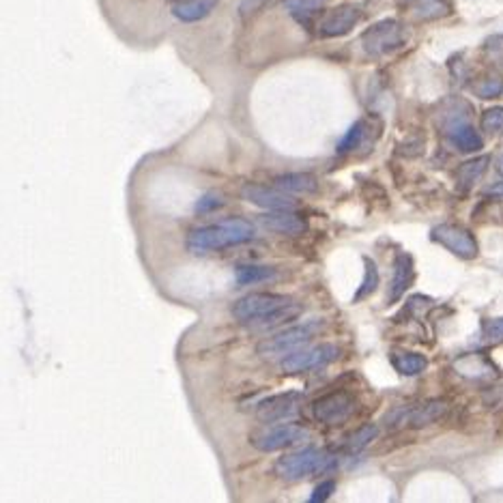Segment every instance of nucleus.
Returning a JSON list of instances; mask_svg holds the SVG:
<instances>
[{
    "mask_svg": "<svg viewBox=\"0 0 503 503\" xmlns=\"http://www.w3.org/2000/svg\"><path fill=\"white\" fill-rule=\"evenodd\" d=\"M256 237V228L245 218H226L222 222L198 226L187 235V252L194 256H204L226 248L250 243Z\"/></svg>",
    "mask_w": 503,
    "mask_h": 503,
    "instance_id": "f257e3e1",
    "label": "nucleus"
},
{
    "mask_svg": "<svg viewBox=\"0 0 503 503\" xmlns=\"http://www.w3.org/2000/svg\"><path fill=\"white\" fill-rule=\"evenodd\" d=\"M336 467H338V458L333 454H329L327 450L308 446L277 458L273 471L284 482H302L312 475L329 473Z\"/></svg>",
    "mask_w": 503,
    "mask_h": 503,
    "instance_id": "f03ea898",
    "label": "nucleus"
},
{
    "mask_svg": "<svg viewBox=\"0 0 503 503\" xmlns=\"http://www.w3.org/2000/svg\"><path fill=\"white\" fill-rule=\"evenodd\" d=\"M310 430H306L304 426H297V424H277L271 426H260L258 430L250 435V443L254 450L262 452V454H273V452H280V450H286V448H293V446H299L304 441H310Z\"/></svg>",
    "mask_w": 503,
    "mask_h": 503,
    "instance_id": "7ed1b4c3",
    "label": "nucleus"
},
{
    "mask_svg": "<svg viewBox=\"0 0 503 503\" xmlns=\"http://www.w3.org/2000/svg\"><path fill=\"white\" fill-rule=\"evenodd\" d=\"M316 331V323H306V325H295L289 329H282L275 336H269L258 344V355L265 359H275V357H286L299 348H304Z\"/></svg>",
    "mask_w": 503,
    "mask_h": 503,
    "instance_id": "20e7f679",
    "label": "nucleus"
},
{
    "mask_svg": "<svg viewBox=\"0 0 503 503\" xmlns=\"http://www.w3.org/2000/svg\"><path fill=\"white\" fill-rule=\"evenodd\" d=\"M340 357V348L336 344L323 342L316 346H308V348H299L291 355H286L282 359V372L284 375H304L310 370H319Z\"/></svg>",
    "mask_w": 503,
    "mask_h": 503,
    "instance_id": "39448f33",
    "label": "nucleus"
},
{
    "mask_svg": "<svg viewBox=\"0 0 503 503\" xmlns=\"http://www.w3.org/2000/svg\"><path fill=\"white\" fill-rule=\"evenodd\" d=\"M407 43V28L398 20H383L362 35V45L368 56H387Z\"/></svg>",
    "mask_w": 503,
    "mask_h": 503,
    "instance_id": "423d86ee",
    "label": "nucleus"
},
{
    "mask_svg": "<svg viewBox=\"0 0 503 503\" xmlns=\"http://www.w3.org/2000/svg\"><path fill=\"white\" fill-rule=\"evenodd\" d=\"M293 299L282 293H250L241 299H237L231 308L233 316L241 323H256L258 319H265L267 314L275 312L277 308L291 304Z\"/></svg>",
    "mask_w": 503,
    "mask_h": 503,
    "instance_id": "0eeeda50",
    "label": "nucleus"
},
{
    "mask_svg": "<svg viewBox=\"0 0 503 503\" xmlns=\"http://www.w3.org/2000/svg\"><path fill=\"white\" fill-rule=\"evenodd\" d=\"M357 409V400L348 392H331L312 402V413L321 424L340 426L344 424Z\"/></svg>",
    "mask_w": 503,
    "mask_h": 503,
    "instance_id": "6e6552de",
    "label": "nucleus"
},
{
    "mask_svg": "<svg viewBox=\"0 0 503 503\" xmlns=\"http://www.w3.org/2000/svg\"><path fill=\"white\" fill-rule=\"evenodd\" d=\"M430 239L441 243L446 250H450L454 256H458L463 260H473L480 254L475 237L458 224H439V226H435L433 231H430Z\"/></svg>",
    "mask_w": 503,
    "mask_h": 503,
    "instance_id": "1a4fd4ad",
    "label": "nucleus"
},
{
    "mask_svg": "<svg viewBox=\"0 0 503 503\" xmlns=\"http://www.w3.org/2000/svg\"><path fill=\"white\" fill-rule=\"evenodd\" d=\"M362 7H357L353 3H344L331 11H327L321 22H319V35L323 39H336L348 35L362 20Z\"/></svg>",
    "mask_w": 503,
    "mask_h": 503,
    "instance_id": "9d476101",
    "label": "nucleus"
},
{
    "mask_svg": "<svg viewBox=\"0 0 503 503\" xmlns=\"http://www.w3.org/2000/svg\"><path fill=\"white\" fill-rule=\"evenodd\" d=\"M241 198L258 209L265 211H280V209H295L297 202L291 194L282 192L275 185H260V183H245L241 187Z\"/></svg>",
    "mask_w": 503,
    "mask_h": 503,
    "instance_id": "9b49d317",
    "label": "nucleus"
},
{
    "mask_svg": "<svg viewBox=\"0 0 503 503\" xmlns=\"http://www.w3.org/2000/svg\"><path fill=\"white\" fill-rule=\"evenodd\" d=\"M302 402H304V394H299V392H282V394L269 396L262 402H258L256 417L262 424H275V421H282L286 417H293L299 411Z\"/></svg>",
    "mask_w": 503,
    "mask_h": 503,
    "instance_id": "f8f14e48",
    "label": "nucleus"
},
{
    "mask_svg": "<svg viewBox=\"0 0 503 503\" xmlns=\"http://www.w3.org/2000/svg\"><path fill=\"white\" fill-rule=\"evenodd\" d=\"M258 224L271 233L284 235V237H299L308 231V220L304 215L295 213V209H280V211H267L258 215Z\"/></svg>",
    "mask_w": 503,
    "mask_h": 503,
    "instance_id": "ddd939ff",
    "label": "nucleus"
},
{
    "mask_svg": "<svg viewBox=\"0 0 503 503\" xmlns=\"http://www.w3.org/2000/svg\"><path fill=\"white\" fill-rule=\"evenodd\" d=\"M413 277H415V271H413V260L409 254L404 252H398L396 254V260H394V280L389 284V291H387V304H396L404 293L407 289L413 284Z\"/></svg>",
    "mask_w": 503,
    "mask_h": 503,
    "instance_id": "4468645a",
    "label": "nucleus"
},
{
    "mask_svg": "<svg viewBox=\"0 0 503 503\" xmlns=\"http://www.w3.org/2000/svg\"><path fill=\"white\" fill-rule=\"evenodd\" d=\"M218 3L220 0H177V3L172 5V16L185 24L200 22L215 11Z\"/></svg>",
    "mask_w": 503,
    "mask_h": 503,
    "instance_id": "2eb2a0df",
    "label": "nucleus"
},
{
    "mask_svg": "<svg viewBox=\"0 0 503 503\" xmlns=\"http://www.w3.org/2000/svg\"><path fill=\"white\" fill-rule=\"evenodd\" d=\"M488 164H490L488 155H480V157H473V160L460 164L456 170V192L469 194L475 187V183L484 177V172L488 170Z\"/></svg>",
    "mask_w": 503,
    "mask_h": 503,
    "instance_id": "dca6fc26",
    "label": "nucleus"
},
{
    "mask_svg": "<svg viewBox=\"0 0 503 503\" xmlns=\"http://www.w3.org/2000/svg\"><path fill=\"white\" fill-rule=\"evenodd\" d=\"M273 185L286 194H316L319 179L310 172H284L273 179Z\"/></svg>",
    "mask_w": 503,
    "mask_h": 503,
    "instance_id": "f3484780",
    "label": "nucleus"
},
{
    "mask_svg": "<svg viewBox=\"0 0 503 503\" xmlns=\"http://www.w3.org/2000/svg\"><path fill=\"white\" fill-rule=\"evenodd\" d=\"M446 413H448V402H446V400H441V398L426 400V402H421L419 407H413V409H411L409 426H413V428L430 426V424H435L437 419H441Z\"/></svg>",
    "mask_w": 503,
    "mask_h": 503,
    "instance_id": "a211bd4d",
    "label": "nucleus"
},
{
    "mask_svg": "<svg viewBox=\"0 0 503 503\" xmlns=\"http://www.w3.org/2000/svg\"><path fill=\"white\" fill-rule=\"evenodd\" d=\"M392 366L398 375L402 377H417L428 368V359L421 353H411V350H394L389 355Z\"/></svg>",
    "mask_w": 503,
    "mask_h": 503,
    "instance_id": "6ab92c4d",
    "label": "nucleus"
},
{
    "mask_svg": "<svg viewBox=\"0 0 503 503\" xmlns=\"http://www.w3.org/2000/svg\"><path fill=\"white\" fill-rule=\"evenodd\" d=\"M450 140L452 145L460 151V153H477L484 147L482 136L475 131L473 125L469 123H458L450 129Z\"/></svg>",
    "mask_w": 503,
    "mask_h": 503,
    "instance_id": "aec40b11",
    "label": "nucleus"
},
{
    "mask_svg": "<svg viewBox=\"0 0 503 503\" xmlns=\"http://www.w3.org/2000/svg\"><path fill=\"white\" fill-rule=\"evenodd\" d=\"M277 280V269L267 265H237L235 267V282L239 286H254L262 282Z\"/></svg>",
    "mask_w": 503,
    "mask_h": 503,
    "instance_id": "412c9836",
    "label": "nucleus"
},
{
    "mask_svg": "<svg viewBox=\"0 0 503 503\" xmlns=\"http://www.w3.org/2000/svg\"><path fill=\"white\" fill-rule=\"evenodd\" d=\"M299 314H302V306H299L297 302H291V304H286V306L277 308L275 312L267 314L265 319H258V321H256V329L269 331V329L282 327V325H286L289 321H295Z\"/></svg>",
    "mask_w": 503,
    "mask_h": 503,
    "instance_id": "4be33fe9",
    "label": "nucleus"
},
{
    "mask_svg": "<svg viewBox=\"0 0 503 503\" xmlns=\"http://www.w3.org/2000/svg\"><path fill=\"white\" fill-rule=\"evenodd\" d=\"M379 282H381V275H379V269H377V262L368 256H364V280L359 284V289L355 291L353 295V304H359L368 299L377 289H379Z\"/></svg>",
    "mask_w": 503,
    "mask_h": 503,
    "instance_id": "5701e85b",
    "label": "nucleus"
},
{
    "mask_svg": "<svg viewBox=\"0 0 503 503\" xmlns=\"http://www.w3.org/2000/svg\"><path fill=\"white\" fill-rule=\"evenodd\" d=\"M366 131H368V125L366 121H357L348 127V131L338 140V145H336V153L338 155H344V153H350L355 149L362 147V142L366 138Z\"/></svg>",
    "mask_w": 503,
    "mask_h": 503,
    "instance_id": "b1692460",
    "label": "nucleus"
},
{
    "mask_svg": "<svg viewBox=\"0 0 503 503\" xmlns=\"http://www.w3.org/2000/svg\"><path fill=\"white\" fill-rule=\"evenodd\" d=\"M377 437H379V426L377 424H364V426H359L355 433H350L346 437V450L350 454H357V452L366 450Z\"/></svg>",
    "mask_w": 503,
    "mask_h": 503,
    "instance_id": "393cba45",
    "label": "nucleus"
},
{
    "mask_svg": "<svg viewBox=\"0 0 503 503\" xmlns=\"http://www.w3.org/2000/svg\"><path fill=\"white\" fill-rule=\"evenodd\" d=\"M327 5V0H284V7L289 9L299 22H306L314 13H319Z\"/></svg>",
    "mask_w": 503,
    "mask_h": 503,
    "instance_id": "a878e982",
    "label": "nucleus"
},
{
    "mask_svg": "<svg viewBox=\"0 0 503 503\" xmlns=\"http://www.w3.org/2000/svg\"><path fill=\"white\" fill-rule=\"evenodd\" d=\"M226 204V196L218 189H211V192H204L196 204H194V213L196 215H206V213H213V211H218Z\"/></svg>",
    "mask_w": 503,
    "mask_h": 503,
    "instance_id": "bb28decb",
    "label": "nucleus"
},
{
    "mask_svg": "<svg viewBox=\"0 0 503 503\" xmlns=\"http://www.w3.org/2000/svg\"><path fill=\"white\" fill-rule=\"evenodd\" d=\"M413 13L419 20H437L450 13V5H446L443 0H426V3L413 9Z\"/></svg>",
    "mask_w": 503,
    "mask_h": 503,
    "instance_id": "cd10ccee",
    "label": "nucleus"
},
{
    "mask_svg": "<svg viewBox=\"0 0 503 503\" xmlns=\"http://www.w3.org/2000/svg\"><path fill=\"white\" fill-rule=\"evenodd\" d=\"M475 93L480 99H494L503 93V78L499 76H492V78H486L482 80L480 84H475Z\"/></svg>",
    "mask_w": 503,
    "mask_h": 503,
    "instance_id": "c85d7f7f",
    "label": "nucleus"
},
{
    "mask_svg": "<svg viewBox=\"0 0 503 503\" xmlns=\"http://www.w3.org/2000/svg\"><path fill=\"white\" fill-rule=\"evenodd\" d=\"M480 125H482V131H486V133H497L499 129H503V108L501 106L488 108L482 114Z\"/></svg>",
    "mask_w": 503,
    "mask_h": 503,
    "instance_id": "c756f323",
    "label": "nucleus"
},
{
    "mask_svg": "<svg viewBox=\"0 0 503 503\" xmlns=\"http://www.w3.org/2000/svg\"><path fill=\"white\" fill-rule=\"evenodd\" d=\"M484 340L488 344H503V316L501 319H492L484 325Z\"/></svg>",
    "mask_w": 503,
    "mask_h": 503,
    "instance_id": "7c9ffc66",
    "label": "nucleus"
},
{
    "mask_svg": "<svg viewBox=\"0 0 503 503\" xmlns=\"http://www.w3.org/2000/svg\"><path fill=\"white\" fill-rule=\"evenodd\" d=\"M333 492H336V480H323L321 484L314 486V490H312V494H310V503H323V501H327Z\"/></svg>",
    "mask_w": 503,
    "mask_h": 503,
    "instance_id": "2f4dec72",
    "label": "nucleus"
},
{
    "mask_svg": "<svg viewBox=\"0 0 503 503\" xmlns=\"http://www.w3.org/2000/svg\"><path fill=\"white\" fill-rule=\"evenodd\" d=\"M484 196H486V198H492V200H503V181H499V183L486 187Z\"/></svg>",
    "mask_w": 503,
    "mask_h": 503,
    "instance_id": "473e14b6",
    "label": "nucleus"
},
{
    "mask_svg": "<svg viewBox=\"0 0 503 503\" xmlns=\"http://www.w3.org/2000/svg\"><path fill=\"white\" fill-rule=\"evenodd\" d=\"M262 3V0H243V5H241V13L248 16V13H254L258 9V5Z\"/></svg>",
    "mask_w": 503,
    "mask_h": 503,
    "instance_id": "72a5a7b5",
    "label": "nucleus"
},
{
    "mask_svg": "<svg viewBox=\"0 0 503 503\" xmlns=\"http://www.w3.org/2000/svg\"><path fill=\"white\" fill-rule=\"evenodd\" d=\"M499 170H501V172H503V160H501V168H499Z\"/></svg>",
    "mask_w": 503,
    "mask_h": 503,
    "instance_id": "f704fd0d",
    "label": "nucleus"
}]
</instances>
